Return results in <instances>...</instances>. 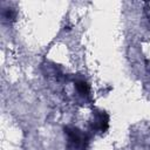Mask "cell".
<instances>
[{
  "instance_id": "obj_3",
  "label": "cell",
  "mask_w": 150,
  "mask_h": 150,
  "mask_svg": "<svg viewBox=\"0 0 150 150\" xmlns=\"http://www.w3.org/2000/svg\"><path fill=\"white\" fill-rule=\"evenodd\" d=\"M14 18V12L12 11V9H7L6 12H4V19L5 20H11V19H13Z\"/></svg>"
},
{
  "instance_id": "obj_2",
  "label": "cell",
  "mask_w": 150,
  "mask_h": 150,
  "mask_svg": "<svg viewBox=\"0 0 150 150\" xmlns=\"http://www.w3.org/2000/svg\"><path fill=\"white\" fill-rule=\"evenodd\" d=\"M76 89L83 96L88 95V93H89V86H88V83L86 81H77L76 82Z\"/></svg>"
},
{
  "instance_id": "obj_1",
  "label": "cell",
  "mask_w": 150,
  "mask_h": 150,
  "mask_svg": "<svg viewBox=\"0 0 150 150\" xmlns=\"http://www.w3.org/2000/svg\"><path fill=\"white\" fill-rule=\"evenodd\" d=\"M67 135V146L69 150H84L87 144L86 135L77 128L67 127L64 129Z\"/></svg>"
}]
</instances>
